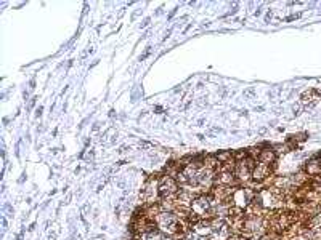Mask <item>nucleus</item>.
Here are the masks:
<instances>
[{
	"instance_id": "f257e3e1",
	"label": "nucleus",
	"mask_w": 321,
	"mask_h": 240,
	"mask_svg": "<svg viewBox=\"0 0 321 240\" xmlns=\"http://www.w3.org/2000/svg\"><path fill=\"white\" fill-rule=\"evenodd\" d=\"M270 173H272V168H270V165L257 163V167L254 168V171H252V179H254V181L262 182L263 179L267 178V176H270Z\"/></svg>"
},
{
	"instance_id": "f03ea898",
	"label": "nucleus",
	"mask_w": 321,
	"mask_h": 240,
	"mask_svg": "<svg viewBox=\"0 0 321 240\" xmlns=\"http://www.w3.org/2000/svg\"><path fill=\"white\" fill-rule=\"evenodd\" d=\"M259 163H263V165H272V163H275L276 160V154H275V150L273 147H265V149H262L260 150V155H259Z\"/></svg>"
},
{
	"instance_id": "7ed1b4c3",
	"label": "nucleus",
	"mask_w": 321,
	"mask_h": 240,
	"mask_svg": "<svg viewBox=\"0 0 321 240\" xmlns=\"http://www.w3.org/2000/svg\"><path fill=\"white\" fill-rule=\"evenodd\" d=\"M213 155L217 157V160L222 163V165H225V163H228L231 160H235L233 159V150H220V152L213 154Z\"/></svg>"
},
{
	"instance_id": "20e7f679",
	"label": "nucleus",
	"mask_w": 321,
	"mask_h": 240,
	"mask_svg": "<svg viewBox=\"0 0 321 240\" xmlns=\"http://www.w3.org/2000/svg\"><path fill=\"white\" fill-rule=\"evenodd\" d=\"M307 173L308 175H321V162L319 160L307 162Z\"/></svg>"
},
{
	"instance_id": "39448f33",
	"label": "nucleus",
	"mask_w": 321,
	"mask_h": 240,
	"mask_svg": "<svg viewBox=\"0 0 321 240\" xmlns=\"http://www.w3.org/2000/svg\"><path fill=\"white\" fill-rule=\"evenodd\" d=\"M164 238V234H162L159 229H154L151 232L141 234V240H162Z\"/></svg>"
},
{
	"instance_id": "423d86ee",
	"label": "nucleus",
	"mask_w": 321,
	"mask_h": 240,
	"mask_svg": "<svg viewBox=\"0 0 321 240\" xmlns=\"http://www.w3.org/2000/svg\"><path fill=\"white\" fill-rule=\"evenodd\" d=\"M246 157H249L247 155V149H238L236 152H233V159H235L236 162H241V160H244Z\"/></svg>"
},
{
	"instance_id": "0eeeda50",
	"label": "nucleus",
	"mask_w": 321,
	"mask_h": 240,
	"mask_svg": "<svg viewBox=\"0 0 321 240\" xmlns=\"http://www.w3.org/2000/svg\"><path fill=\"white\" fill-rule=\"evenodd\" d=\"M254 93H255V91H254V88H247V90L244 91V96H247V98H252V96H254Z\"/></svg>"
},
{
	"instance_id": "6e6552de",
	"label": "nucleus",
	"mask_w": 321,
	"mask_h": 240,
	"mask_svg": "<svg viewBox=\"0 0 321 240\" xmlns=\"http://www.w3.org/2000/svg\"><path fill=\"white\" fill-rule=\"evenodd\" d=\"M149 48H151V47H148V48H146V51H144V55H141V56H140V61H143V59H146V58H148V55H149Z\"/></svg>"
},
{
	"instance_id": "1a4fd4ad",
	"label": "nucleus",
	"mask_w": 321,
	"mask_h": 240,
	"mask_svg": "<svg viewBox=\"0 0 321 240\" xmlns=\"http://www.w3.org/2000/svg\"><path fill=\"white\" fill-rule=\"evenodd\" d=\"M2 226H3V231H7L8 223H7V218H2Z\"/></svg>"
},
{
	"instance_id": "9d476101",
	"label": "nucleus",
	"mask_w": 321,
	"mask_h": 240,
	"mask_svg": "<svg viewBox=\"0 0 321 240\" xmlns=\"http://www.w3.org/2000/svg\"><path fill=\"white\" fill-rule=\"evenodd\" d=\"M149 21H151V19H149V18H146V19H144V21L141 23V27H146V26H148V24H149Z\"/></svg>"
},
{
	"instance_id": "9b49d317",
	"label": "nucleus",
	"mask_w": 321,
	"mask_h": 240,
	"mask_svg": "<svg viewBox=\"0 0 321 240\" xmlns=\"http://www.w3.org/2000/svg\"><path fill=\"white\" fill-rule=\"evenodd\" d=\"M117 186H119V187H124V186H125L124 179H119V181H117Z\"/></svg>"
},
{
	"instance_id": "f8f14e48",
	"label": "nucleus",
	"mask_w": 321,
	"mask_h": 240,
	"mask_svg": "<svg viewBox=\"0 0 321 240\" xmlns=\"http://www.w3.org/2000/svg\"><path fill=\"white\" fill-rule=\"evenodd\" d=\"M24 178H26V171L21 175V178H20V181H18V182H20V184H21V182H24Z\"/></svg>"
},
{
	"instance_id": "ddd939ff",
	"label": "nucleus",
	"mask_w": 321,
	"mask_h": 240,
	"mask_svg": "<svg viewBox=\"0 0 321 240\" xmlns=\"http://www.w3.org/2000/svg\"><path fill=\"white\" fill-rule=\"evenodd\" d=\"M42 111H43L42 107H39V109H37V112H35V115H37V117H40V115H42Z\"/></svg>"
},
{
	"instance_id": "4468645a",
	"label": "nucleus",
	"mask_w": 321,
	"mask_h": 240,
	"mask_svg": "<svg viewBox=\"0 0 321 240\" xmlns=\"http://www.w3.org/2000/svg\"><path fill=\"white\" fill-rule=\"evenodd\" d=\"M97 130H100V123H98V122L93 125V131H97Z\"/></svg>"
},
{
	"instance_id": "2eb2a0df",
	"label": "nucleus",
	"mask_w": 321,
	"mask_h": 240,
	"mask_svg": "<svg viewBox=\"0 0 321 240\" xmlns=\"http://www.w3.org/2000/svg\"><path fill=\"white\" fill-rule=\"evenodd\" d=\"M125 150H127V146H122L121 149H119V152H121V154H122V152H125Z\"/></svg>"
},
{
	"instance_id": "dca6fc26",
	"label": "nucleus",
	"mask_w": 321,
	"mask_h": 240,
	"mask_svg": "<svg viewBox=\"0 0 321 240\" xmlns=\"http://www.w3.org/2000/svg\"><path fill=\"white\" fill-rule=\"evenodd\" d=\"M259 133H260V135H263V133H267V128H260V130H259Z\"/></svg>"
}]
</instances>
